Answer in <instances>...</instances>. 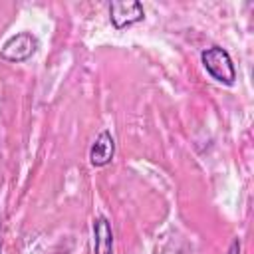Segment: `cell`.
Wrapping results in <instances>:
<instances>
[{
	"instance_id": "6da1fadb",
	"label": "cell",
	"mask_w": 254,
	"mask_h": 254,
	"mask_svg": "<svg viewBox=\"0 0 254 254\" xmlns=\"http://www.w3.org/2000/svg\"><path fill=\"white\" fill-rule=\"evenodd\" d=\"M200 62L204 65V69L208 71V75L212 79H216L218 83L224 85H232L236 81V67L234 62L230 58V54L220 48V46H210L206 50H202L200 54Z\"/></svg>"
},
{
	"instance_id": "7a4b0ae2",
	"label": "cell",
	"mask_w": 254,
	"mask_h": 254,
	"mask_svg": "<svg viewBox=\"0 0 254 254\" xmlns=\"http://www.w3.org/2000/svg\"><path fill=\"white\" fill-rule=\"evenodd\" d=\"M38 46H40V42L32 32H20L4 42V46L0 50V58L6 62H12V64H20V62L30 60L38 52Z\"/></svg>"
},
{
	"instance_id": "3957f363",
	"label": "cell",
	"mask_w": 254,
	"mask_h": 254,
	"mask_svg": "<svg viewBox=\"0 0 254 254\" xmlns=\"http://www.w3.org/2000/svg\"><path fill=\"white\" fill-rule=\"evenodd\" d=\"M145 18V8L137 0H115L109 4V20L113 28L123 30Z\"/></svg>"
},
{
	"instance_id": "277c9868",
	"label": "cell",
	"mask_w": 254,
	"mask_h": 254,
	"mask_svg": "<svg viewBox=\"0 0 254 254\" xmlns=\"http://www.w3.org/2000/svg\"><path fill=\"white\" fill-rule=\"evenodd\" d=\"M115 155V139L109 131H101L89 149V163L93 167H105L113 161Z\"/></svg>"
},
{
	"instance_id": "5b68a950",
	"label": "cell",
	"mask_w": 254,
	"mask_h": 254,
	"mask_svg": "<svg viewBox=\"0 0 254 254\" xmlns=\"http://www.w3.org/2000/svg\"><path fill=\"white\" fill-rule=\"evenodd\" d=\"M93 254H113V228L105 216L93 220Z\"/></svg>"
},
{
	"instance_id": "8992f818",
	"label": "cell",
	"mask_w": 254,
	"mask_h": 254,
	"mask_svg": "<svg viewBox=\"0 0 254 254\" xmlns=\"http://www.w3.org/2000/svg\"><path fill=\"white\" fill-rule=\"evenodd\" d=\"M228 254H240V240H238V238L232 240V244H230V248H228Z\"/></svg>"
},
{
	"instance_id": "52a82bcc",
	"label": "cell",
	"mask_w": 254,
	"mask_h": 254,
	"mask_svg": "<svg viewBox=\"0 0 254 254\" xmlns=\"http://www.w3.org/2000/svg\"><path fill=\"white\" fill-rule=\"evenodd\" d=\"M0 254H2V240H0Z\"/></svg>"
}]
</instances>
